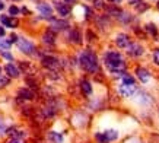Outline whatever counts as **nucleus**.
<instances>
[{"instance_id":"nucleus-16","label":"nucleus","mask_w":159,"mask_h":143,"mask_svg":"<svg viewBox=\"0 0 159 143\" xmlns=\"http://www.w3.org/2000/svg\"><path fill=\"white\" fill-rule=\"evenodd\" d=\"M69 38H70V41H73V43H76V44H80V43H82V37H80L79 31H76V29H73L72 32H70Z\"/></svg>"},{"instance_id":"nucleus-31","label":"nucleus","mask_w":159,"mask_h":143,"mask_svg":"<svg viewBox=\"0 0 159 143\" xmlns=\"http://www.w3.org/2000/svg\"><path fill=\"white\" fill-rule=\"evenodd\" d=\"M9 143H22V142H20V140H18V139H12Z\"/></svg>"},{"instance_id":"nucleus-28","label":"nucleus","mask_w":159,"mask_h":143,"mask_svg":"<svg viewBox=\"0 0 159 143\" xmlns=\"http://www.w3.org/2000/svg\"><path fill=\"white\" fill-rule=\"evenodd\" d=\"M93 3H95V7H102V0H95V2H93Z\"/></svg>"},{"instance_id":"nucleus-12","label":"nucleus","mask_w":159,"mask_h":143,"mask_svg":"<svg viewBox=\"0 0 159 143\" xmlns=\"http://www.w3.org/2000/svg\"><path fill=\"white\" fill-rule=\"evenodd\" d=\"M6 72H7V75H9L10 77H18L20 75L19 73V70H18V67L16 66H13L12 63H9V64H6Z\"/></svg>"},{"instance_id":"nucleus-11","label":"nucleus","mask_w":159,"mask_h":143,"mask_svg":"<svg viewBox=\"0 0 159 143\" xmlns=\"http://www.w3.org/2000/svg\"><path fill=\"white\" fill-rule=\"evenodd\" d=\"M0 22L9 28H13L18 25V19H13V18H7V16H0Z\"/></svg>"},{"instance_id":"nucleus-13","label":"nucleus","mask_w":159,"mask_h":143,"mask_svg":"<svg viewBox=\"0 0 159 143\" xmlns=\"http://www.w3.org/2000/svg\"><path fill=\"white\" fill-rule=\"evenodd\" d=\"M38 10L44 15V16H47V18H48V16H51V13H53L51 6H48L47 3H39V5H38Z\"/></svg>"},{"instance_id":"nucleus-21","label":"nucleus","mask_w":159,"mask_h":143,"mask_svg":"<svg viewBox=\"0 0 159 143\" xmlns=\"http://www.w3.org/2000/svg\"><path fill=\"white\" fill-rule=\"evenodd\" d=\"M146 31L149 34H152V35H158V29H156V26L152 24H148L146 25Z\"/></svg>"},{"instance_id":"nucleus-32","label":"nucleus","mask_w":159,"mask_h":143,"mask_svg":"<svg viewBox=\"0 0 159 143\" xmlns=\"http://www.w3.org/2000/svg\"><path fill=\"white\" fill-rule=\"evenodd\" d=\"M76 0H66V3H75Z\"/></svg>"},{"instance_id":"nucleus-3","label":"nucleus","mask_w":159,"mask_h":143,"mask_svg":"<svg viewBox=\"0 0 159 143\" xmlns=\"http://www.w3.org/2000/svg\"><path fill=\"white\" fill-rule=\"evenodd\" d=\"M95 139H97L99 143H108V142H112L118 139V131L117 130H105L104 133H97L95 134Z\"/></svg>"},{"instance_id":"nucleus-22","label":"nucleus","mask_w":159,"mask_h":143,"mask_svg":"<svg viewBox=\"0 0 159 143\" xmlns=\"http://www.w3.org/2000/svg\"><path fill=\"white\" fill-rule=\"evenodd\" d=\"M10 47V43L9 41H5V39H0V48H2V51H5L7 48Z\"/></svg>"},{"instance_id":"nucleus-18","label":"nucleus","mask_w":159,"mask_h":143,"mask_svg":"<svg viewBox=\"0 0 159 143\" xmlns=\"http://www.w3.org/2000/svg\"><path fill=\"white\" fill-rule=\"evenodd\" d=\"M43 39H44V43H47V44H54V34L51 32V29L44 34Z\"/></svg>"},{"instance_id":"nucleus-10","label":"nucleus","mask_w":159,"mask_h":143,"mask_svg":"<svg viewBox=\"0 0 159 143\" xmlns=\"http://www.w3.org/2000/svg\"><path fill=\"white\" fill-rule=\"evenodd\" d=\"M43 64L48 69H56L58 66V60L56 57H51V56H47V57L43 58Z\"/></svg>"},{"instance_id":"nucleus-17","label":"nucleus","mask_w":159,"mask_h":143,"mask_svg":"<svg viewBox=\"0 0 159 143\" xmlns=\"http://www.w3.org/2000/svg\"><path fill=\"white\" fill-rule=\"evenodd\" d=\"M80 88H82L83 94H86V95H91V94H92V86H91V83H89L88 81H82V82H80Z\"/></svg>"},{"instance_id":"nucleus-14","label":"nucleus","mask_w":159,"mask_h":143,"mask_svg":"<svg viewBox=\"0 0 159 143\" xmlns=\"http://www.w3.org/2000/svg\"><path fill=\"white\" fill-rule=\"evenodd\" d=\"M48 139L51 143H63V136L60 133H57V131H51L48 134Z\"/></svg>"},{"instance_id":"nucleus-24","label":"nucleus","mask_w":159,"mask_h":143,"mask_svg":"<svg viewBox=\"0 0 159 143\" xmlns=\"http://www.w3.org/2000/svg\"><path fill=\"white\" fill-rule=\"evenodd\" d=\"M9 85V79L6 77H0V88H5V86Z\"/></svg>"},{"instance_id":"nucleus-8","label":"nucleus","mask_w":159,"mask_h":143,"mask_svg":"<svg viewBox=\"0 0 159 143\" xmlns=\"http://www.w3.org/2000/svg\"><path fill=\"white\" fill-rule=\"evenodd\" d=\"M116 44L120 48H127L130 45V39H129V35L125 34H118L116 37Z\"/></svg>"},{"instance_id":"nucleus-25","label":"nucleus","mask_w":159,"mask_h":143,"mask_svg":"<svg viewBox=\"0 0 159 143\" xmlns=\"http://www.w3.org/2000/svg\"><path fill=\"white\" fill-rule=\"evenodd\" d=\"M9 12H10V15H13V16H15V15L19 13V9H18L16 6H12V7L9 9Z\"/></svg>"},{"instance_id":"nucleus-7","label":"nucleus","mask_w":159,"mask_h":143,"mask_svg":"<svg viewBox=\"0 0 159 143\" xmlns=\"http://www.w3.org/2000/svg\"><path fill=\"white\" fill-rule=\"evenodd\" d=\"M136 75H137V77H139V81L142 82V83H146V82H149V79H150L149 70L145 69V67H137V69H136Z\"/></svg>"},{"instance_id":"nucleus-33","label":"nucleus","mask_w":159,"mask_h":143,"mask_svg":"<svg viewBox=\"0 0 159 143\" xmlns=\"http://www.w3.org/2000/svg\"><path fill=\"white\" fill-rule=\"evenodd\" d=\"M3 9V3H2V2H0V10Z\"/></svg>"},{"instance_id":"nucleus-27","label":"nucleus","mask_w":159,"mask_h":143,"mask_svg":"<svg viewBox=\"0 0 159 143\" xmlns=\"http://www.w3.org/2000/svg\"><path fill=\"white\" fill-rule=\"evenodd\" d=\"M9 43H18V37H16L15 34H12V35H10V39H9Z\"/></svg>"},{"instance_id":"nucleus-20","label":"nucleus","mask_w":159,"mask_h":143,"mask_svg":"<svg viewBox=\"0 0 159 143\" xmlns=\"http://www.w3.org/2000/svg\"><path fill=\"white\" fill-rule=\"evenodd\" d=\"M19 95L24 96V98H26V99H32V98H34V94H32V92H29V91H26V89H20Z\"/></svg>"},{"instance_id":"nucleus-26","label":"nucleus","mask_w":159,"mask_h":143,"mask_svg":"<svg viewBox=\"0 0 159 143\" xmlns=\"http://www.w3.org/2000/svg\"><path fill=\"white\" fill-rule=\"evenodd\" d=\"M0 54H2L5 58H9V60H12V58H13V57H12V54H10V53H7L6 50H5V51H0Z\"/></svg>"},{"instance_id":"nucleus-23","label":"nucleus","mask_w":159,"mask_h":143,"mask_svg":"<svg viewBox=\"0 0 159 143\" xmlns=\"http://www.w3.org/2000/svg\"><path fill=\"white\" fill-rule=\"evenodd\" d=\"M153 62H155V64L159 66V48H156L153 51Z\"/></svg>"},{"instance_id":"nucleus-9","label":"nucleus","mask_w":159,"mask_h":143,"mask_svg":"<svg viewBox=\"0 0 159 143\" xmlns=\"http://www.w3.org/2000/svg\"><path fill=\"white\" fill-rule=\"evenodd\" d=\"M51 21H53V24H51V29L53 31H61V29L69 28V24L66 21H57L54 18H51Z\"/></svg>"},{"instance_id":"nucleus-35","label":"nucleus","mask_w":159,"mask_h":143,"mask_svg":"<svg viewBox=\"0 0 159 143\" xmlns=\"http://www.w3.org/2000/svg\"><path fill=\"white\" fill-rule=\"evenodd\" d=\"M116 2H118V3H120V2H121V0H116Z\"/></svg>"},{"instance_id":"nucleus-30","label":"nucleus","mask_w":159,"mask_h":143,"mask_svg":"<svg viewBox=\"0 0 159 143\" xmlns=\"http://www.w3.org/2000/svg\"><path fill=\"white\" fill-rule=\"evenodd\" d=\"M3 35H5V28L0 26V37H3Z\"/></svg>"},{"instance_id":"nucleus-19","label":"nucleus","mask_w":159,"mask_h":143,"mask_svg":"<svg viewBox=\"0 0 159 143\" xmlns=\"http://www.w3.org/2000/svg\"><path fill=\"white\" fill-rule=\"evenodd\" d=\"M121 83H125V85H134V77L125 73L124 76H123V81H121Z\"/></svg>"},{"instance_id":"nucleus-2","label":"nucleus","mask_w":159,"mask_h":143,"mask_svg":"<svg viewBox=\"0 0 159 143\" xmlns=\"http://www.w3.org/2000/svg\"><path fill=\"white\" fill-rule=\"evenodd\" d=\"M79 63H80V66L86 72H89V73L98 72V58H97V56L92 51H89V50H86V51H83L82 54H80Z\"/></svg>"},{"instance_id":"nucleus-36","label":"nucleus","mask_w":159,"mask_h":143,"mask_svg":"<svg viewBox=\"0 0 159 143\" xmlns=\"http://www.w3.org/2000/svg\"><path fill=\"white\" fill-rule=\"evenodd\" d=\"M158 9H159V2H158Z\"/></svg>"},{"instance_id":"nucleus-4","label":"nucleus","mask_w":159,"mask_h":143,"mask_svg":"<svg viewBox=\"0 0 159 143\" xmlns=\"http://www.w3.org/2000/svg\"><path fill=\"white\" fill-rule=\"evenodd\" d=\"M18 47H19V50L22 53H25V54H34V51H35V45L25 38L18 39Z\"/></svg>"},{"instance_id":"nucleus-34","label":"nucleus","mask_w":159,"mask_h":143,"mask_svg":"<svg viewBox=\"0 0 159 143\" xmlns=\"http://www.w3.org/2000/svg\"><path fill=\"white\" fill-rule=\"evenodd\" d=\"M108 2H116V0H108Z\"/></svg>"},{"instance_id":"nucleus-5","label":"nucleus","mask_w":159,"mask_h":143,"mask_svg":"<svg viewBox=\"0 0 159 143\" xmlns=\"http://www.w3.org/2000/svg\"><path fill=\"white\" fill-rule=\"evenodd\" d=\"M118 91H120V94L124 98H130V96L134 95V92L137 91V88H136V85H125V83H121L120 88H118Z\"/></svg>"},{"instance_id":"nucleus-29","label":"nucleus","mask_w":159,"mask_h":143,"mask_svg":"<svg viewBox=\"0 0 159 143\" xmlns=\"http://www.w3.org/2000/svg\"><path fill=\"white\" fill-rule=\"evenodd\" d=\"M129 2H130V3H131V5H137V3H140V0H129Z\"/></svg>"},{"instance_id":"nucleus-15","label":"nucleus","mask_w":159,"mask_h":143,"mask_svg":"<svg viewBox=\"0 0 159 143\" xmlns=\"http://www.w3.org/2000/svg\"><path fill=\"white\" fill-rule=\"evenodd\" d=\"M57 10H58V13H60V16H67L70 13V7L67 5H64V3H58Z\"/></svg>"},{"instance_id":"nucleus-1","label":"nucleus","mask_w":159,"mask_h":143,"mask_svg":"<svg viewBox=\"0 0 159 143\" xmlns=\"http://www.w3.org/2000/svg\"><path fill=\"white\" fill-rule=\"evenodd\" d=\"M104 62L111 72L124 70V60L118 51H107L104 56Z\"/></svg>"},{"instance_id":"nucleus-6","label":"nucleus","mask_w":159,"mask_h":143,"mask_svg":"<svg viewBox=\"0 0 159 143\" xmlns=\"http://www.w3.org/2000/svg\"><path fill=\"white\" fill-rule=\"evenodd\" d=\"M129 54H130L131 57H140V56H142V54H143V53H145V50H143V47H142V45H140V44H136V43H133V44H130V45H129Z\"/></svg>"}]
</instances>
